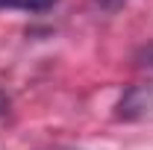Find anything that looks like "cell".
Masks as SVG:
<instances>
[{
  "label": "cell",
  "mask_w": 153,
  "mask_h": 150,
  "mask_svg": "<svg viewBox=\"0 0 153 150\" xmlns=\"http://www.w3.org/2000/svg\"><path fill=\"white\" fill-rule=\"evenodd\" d=\"M56 0H0V9H30V12H41L47 6H53Z\"/></svg>",
  "instance_id": "6da1fadb"
},
{
  "label": "cell",
  "mask_w": 153,
  "mask_h": 150,
  "mask_svg": "<svg viewBox=\"0 0 153 150\" xmlns=\"http://www.w3.org/2000/svg\"><path fill=\"white\" fill-rule=\"evenodd\" d=\"M6 106H9V100H6V94H3V91H0V115H3V112H6Z\"/></svg>",
  "instance_id": "7a4b0ae2"
}]
</instances>
